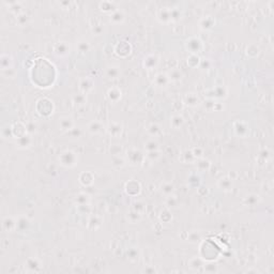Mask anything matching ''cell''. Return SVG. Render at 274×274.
Masks as SVG:
<instances>
[{"label":"cell","mask_w":274,"mask_h":274,"mask_svg":"<svg viewBox=\"0 0 274 274\" xmlns=\"http://www.w3.org/2000/svg\"><path fill=\"white\" fill-rule=\"evenodd\" d=\"M75 161H76V156L74 154L73 152L71 151H66L64 153H62L61 155V162L63 165L66 166H72L75 164Z\"/></svg>","instance_id":"6da1fadb"},{"label":"cell","mask_w":274,"mask_h":274,"mask_svg":"<svg viewBox=\"0 0 274 274\" xmlns=\"http://www.w3.org/2000/svg\"><path fill=\"white\" fill-rule=\"evenodd\" d=\"M16 226L17 224L13 221L12 217H5L3 220V228L5 229L7 231H11V230H13Z\"/></svg>","instance_id":"7a4b0ae2"},{"label":"cell","mask_w":274,"mask_h":274,"mask_svg":"<svg viewBox=\"0 0 274 274\" xmlns=\"http://www.w3.org/2000/svg\"><path fill=\"white\" fill-rule=\"evenodd\" d=\"M92 86H93V82L91 80L90 78H86V79H82V82H80V89H82L84 92H88L89 90L92 89Z\"/></svg>","instance_id":"3957f363"},{"label":"cell","mask_w":274,"mask_h":274,"mask_svg":"<svg viewBox=\"0 0 274 274\" xmlns=\"http://www.w3.org/2000/svg\"><path fill=\"white\" fill-rule=\"evenodd\" d=\"M199 46H200V41L197 40V39H191L188 42V48L191 49L193 53L197 52L199 49Z\"/></svg>","instance_id":"277c9868"},{"label":"cell","mask_w":274,"mask_h":274,"mask_svg":"<svg viewBox=\"0 0 274 274\" xmlns=\"http://www.w3.org/2000/svg\"><path fill=\"white\" fill-rule=\"evenodd\" d=\"M108 98H111V101L116 102V101H118L119 98H121V92L117 88H113V89L108 91Z\"/></svg>","instance_id":"5b68a950"},{"label":"cell","mask_w":274,"mask_h":274,"mask_svg":"<svg viewBox=\"0 0 274 274\" xmlns=\"http://www.w3.org/2000/svg\"><path fill=\"white\" fill-rule=\"evenodd\" d=\"M60 127H62V130H70L73 127V121L71 118H62L60 121Z\"/></svg>","instance_id":"8992f818"},{"label":"cell","mask_w":274,"mask_h":274,"mask_svg":"<svg viewBox=\"0 0 274 274\" xmlns=\"http://www.w3.org/2000/svg\"><path fill=\"white\" fill-rule=\"evenodd\" d=\"M103 129V125L101 124V122H98V121H94L89 125V131L92 132V133H98V132H101Z\"/></svg>","instance_id":"52a82bcc"},{"label":"cell","mask_w":274,"mask_h":274,"mask_svg":"<svg viewBox=\"0 0 274 274\" xmlns=\"http://www.w3.org/2000/svg\"><path fill=\"white\" fill-rule=\"evenodd\" d=\"M55 50H56V53L59 54V55H64V54H66V52H68V46H66V43H59V44L56 45Z\"/></svg>","instance_id":"ba28073f"},{"label":"cell","mask_w":274,"mask_h":274,"mask_svg":"<svg viewBox=\"0 0 274 274\" xmlns=\"http://www.w3.org/2000/svg\"><path fill=\"white\" fill-rule=\"evenodd\" d=\"M123 19H124V15H123V13L120 12V11H116V12H114V14L111 15V21H115V23H120V21H122Z\"/></svg>","instance_id":"9c48e42d"},{"label":"cell","mask_w":274,"mask_h":274,"mask_svg":"<svg viewBox=\"0 0 274 274\" xmlns=\"http://www.w3.org/2000/svg\"><path fill=\"white\" fill-rule=\"evenodd\" d=\"M109 132H111V134H113V135H118V134L121 133V125L116 124V123H113V124H111V127H109Z\"/></svg>","instance_id":"30bf717a"},{"label":"cell","mask_w":274,"mask_h":274,"mask_svg":"<svg viewBox=\"0 0 274 274\" xmlns=\"http://www.w3.org/2000/svg\"><path fill=\"white\" fill-rule=\"evenodd\" d=\"M167 76L165 75V74H159L157 76H156V79L155 82L156 84L159 85V86H163V85H165L166 82H167Z\"/></svg>","instance_id":"8fae6325"},{"label":"cell","mask_w":274,"mask_h":274,"mask_svg":"<svg viewBox=\"0 0 274 274\" xmlns=\"http://www.w3.org/2000/svg\"><path fill=\"white\" fill-rule=\"evenodd\" d=\"M182 123H183V119H182V117H180V116H176V117H174L172 120V127H179Z\"/></svg>","instance_id":"7c38bea8"},{"label":"cell","mask_w":274,"mask_h":274,"mask_svg":"<svg viewBox=\"0 0 274 274\" xmlns=\"http://www.w3.org/2000/svg\"><path fill=\"white\" fill-rule=\"evenodd\" d=\"M1 66L3 70L9 69V55H2L1 57Z\"/></svg>","instance_id":"4fadbf2b"},{"label":"cell","mask_w":274,"mask_h":274,"mask_svg":"<svg viewBox=\"0 0 274 274\" xmlns=\"http://www.w3.org/2000/svg\"><path fill=\"white\" fill-rule=\"evenodd\" d=\"M186 102H188V104H190V105H196L197 102H198V98H197L194 94H188V96H186Z\"/></svg>","instance_id":"5bb4252c"},{"label":"cell","mask_w":274,"mask_h":274,"mask_svg":"<svg viewBox=\"0 0 274 274\" xmlns=\"http://www.w3.org/2000/svg\"><path fill=\"white\" fill-rule=\"evenodd\" d=\"M18 143H19V145L21 146H23V147H27L29 143H30V138H29V136H23V137H21V138H18Z\"/></svg>","instance_id":"9a60e30c"},{"label":"cell","mask_w":274,"mask_h":274,"mask_svg":"<svg viewBox=\"0 0 274 274\" xmlns=\"http://www.w3.org/2000/svg\"><path fill=\"white\" fill-rule=\"evenodd\" d=\"M146 148H147V150L149 152H150V151H155L156 149H157V143H156L154 140H151V141H149V143H147Z\"/></svg>","instance_id":"2e32d148"},{"label":"cell","mask_w":274,"mask_h":274,"mask_svg":"<svg viewBox=\"0 0 274 274\" xmlns=\"http://www.w3.org/2000/svg\"><path fill=\"white\" fill-rule=\"evenodd\" d=\"M85 96L82 95V94H77V95H75L74 96V102L76 103V104H82V103H85Z\"/></svg>","instance_id":"e0dca14e"},{"label":"cell","mask_w":274,"mask_h":274,"mask_svg":"<svg viewBox=\"0 0 274 274\" xmlns=\"http://www.w3.org/2000/svg\"><path fill=\"white\" fill-rule=\"evenodd\" d=\"M118 74H119L118 68H109V69H108V76H111V77H116Z\"/></svg>","instance_id":"ac0fdd59"},{"label":"cell","mask_w":274,"mask_h":274,"mask_svg":"<svg viewBox=\"0 0 274 274\" xmlns=\"http://www.w3.org/2000/svg\"><path fill=\"white\" fill-rule=\"evenodd\" d=\"M113 5H114V4L111 3V2H103V3H101V8H102V10H104V11H111V9H113Z\"/></svg>","instance_id":"d6986e66"},{"label":"cell","mask_w":274,"mask_h":274,"mask_svg":"<svg viewBox=\"0 0 274 274\" xmlns=\"http://www.w3.org/2000/svg\"><path fill=\"white\" fill-rule=\"evenodd\" d=\"M180 77H181V73L179 72V71L174 70L172 72H170V78H172V79H175V80H177V79H179Z\"/></svg>","instance_id":"ffe728a7"},{"label":"cell","mask_w":274,"mask_h":274,"mask_svg":"<svg viewBox=\"0 0 274 274\" xmlns=\"http://www.w3.org/2000/svg\"><path fill=\"white\" fill-rule=\"evenodd\" d=\"M162 191H163L165 194H170L172 192V185L170 184H165L164 186H162Z\"/></svg>","instance_id":"44dd1931"},{"label":"cell","mask_w":274,"mask_h":274,"mask_svg":"<svg viewBox=\"0 0 274 274\" xmlns=\"http://www.w3.org/2000/svg\"><path fill=\"white\" fill-rule=\"evenodd\" d=\"M205 25H207V26H206V28H210V27H211V25H212V19H210V18H208V17H207V18H205L204 21H201V27L204 28V27H205Z\"/></svg>","instance_id":"7402d4cb"},{"label":"cell","mask_w":274,"mask_h":274,"mask_svg":"<svg viewBox=\"0 0 274 274\" xmlns=\"http://www.w3.org/2000/svg\"><path fill=\"white\" fill-rule=\"evenodd\" d=\"M88 47H89V45H88L87 42H80L79 45H78V49H79L80 52H86L87 49H88Z\"/></svg>","instance_id":"603a6c76"},{"label":"cell","mask_w":274,"mask_h":274,"mask_svg":"<svg viewBox=\"0 0 274 274\" xmlns=\"http://www.w3.org/2000/svg\"><path fill=\"white\" fill-rule=\"evenodd\" d=\"M221 186L222 188H230V185H231V183H230V181H228L227 179H224V180H222L221 181Z\"/></svg>","instance_id":"cb8c5ba5"},{"label":"cell","mask_w":274,"mask_h":274,"mask_svg":"<svg viewBox=\"0 0 274 274\" xmlns=\"http://www.w3.org/2000/svg\"><path fill=\"white\" fill-rule=\"evenodd\" d=\"M149 131L151 132V134L153 135V134H155L156 132L160 131V129H159V127H157V125H155V124H152L151 127H150V129H149Z\"/></svg>","instance_id":"d4e9b609"},{"label":"cell","mask_w":274,"mask_h":274,"mask_svg":"<svg viewBox=\"0 0 274 274\" xmlns=\"http://www.w3.org/2000/svg\"><path fill=\"white\" fill-rule=\"evenodd\" d=\"M77 199H82V195H79V196H78V198H77ZM85 204H86V201H82V206H84V205H85Z\"/></svg>","instance_id":"484cf974"}]
</instances>
